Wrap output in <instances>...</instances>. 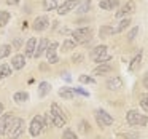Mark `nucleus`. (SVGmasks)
Wrapping results in <instances>:
<instances>
[{
  "instance_id": "obj_33",
  "label": "nucleus",
  "mask_w": 148,
  "mask_h": 139,
  "mask_svg": "<svg viewBox=\"0 0 148 139\" xmlns=\"http://www.w3.org/2000/svg\"><path fill=\"white\" fill-rule=\"evenodd\" d=\"M99 34H100V37H107L110 34H113V27H102Z\"/></svg>"
},
{
  "instance_id": "obj_9",
  "label": "nucleus",
  "mask_w": 148,
  "mask_h": 139,
  "mask_svg": "<svg viewBox=\"0 0 148 139\" xmlns=\"http://www.w3.org/2000/svg\"><path fill=\"white\" fill-rule=\"evenodd\" d=\"M58 43L56 42H51L48 45V48H46V58H48V62L49 64H56V62H59V58H58V53H56V50H58Z\"/></svg>"
},
{
  "instance_id": "obj_30",
  "label": "nucleus",
  "mask_w": 148,
  "mask_h": 139,
  "mask_svg": "<svg viewBox=\"0 0 148 139\" xmlns=\"http://www.w3.org/2000/svg\"><path fill=\"white\" fill-rule=\"evenodd\" d=\"M140 107L145 110V112H148V93L140 98Z\"/></svg>"
},
{
  "instance_id": "obj_14",
  "label": "nucleus",
  "mask_w": 148,
  "mask_h": 139,
  "mask_svg": "<svg viewBox=\"0 0 148 139\" xmlns=\"http://www.w3.org/2000/svg\"><path fill=\"white\" fill-rule=\"evenodd\" d=\"M35 50H37V39H35V37H32V39H29V40H27V43H26V56H27V58H34Z\"/></svg>"
},
{
  "instance_id": "obj_4",
  "label": "nucleus",
  "mask_w": 148,
  "mask_h": 139,
  "mask_svg": "<svg viewBox=\"0 0 148 139\" xmlns=\"http://www.w3.org/2000/svg\"><path fill=\"white\" fill-rule=\"evenodd\" d=\"M91 58L94 59L99 64H103V62H108L112 59V56L108 55V46L107 45H99L91 51Z\"/></svg>"
},
{
  "instance_id": "obj_31",
  "label": "nucleus",
  "mask_w": 148,
  "mask_h": 139,
  "mask_svg": "<svg viewBox=\"0 0 148 139\" xmlns=\"http://www.w3.org/2000/svg\"><path fill=\"white\" fill-rule=\"evenodd\" d=\"M62 139H78L77 134H75L72 129H65L64 131V136H62Z\"/></svg>"
},
{
  "instance_id": "obj_21",
  "label": "nucleus",
  "mask_w": 148,
  "mask_h": 139,
  "mask_svg": "<svg viewBox=\"0 0 148 139\" xmlns=\"http://www.w3.org/2000/svg\"><path fill=\"white\" fill-rule=\"evenodd\" d=\"M49 91H51V85H49L48 82H42V83L38 85V96L40 98H45Z\"/></svg>"
},
{
  "instance_id": "obj_20",
  "label": "nucleus",
  "mask_w": 148,
  "mask_h": 139,
  "mask_svg": "<svg viewBox=\"0 0 148 139\" xmlns=\"http://www.w3.org/2000/svg\"><path fill=\"white\" fill-rule=\"evenodd\" d=\"M119 5V0H100V8L102 10H113Z\"/></svg>"
},
{
  "instance_id": "obj_26",
  "label": "nucleus",
  "mask_w": 148,
  "mask_h": 139,
  "mask_svg": "<svg viewBox=\"0 0 148 139\" xmlns=\"http://www.w3.org/2000/svg\"><path fill=\"white\" fill-rule=\"evenodd\" d=\"M75 46H77V43H75L72 39H67V40H64V43H62V51H70V50H75Z\"/></svg>"
},
{
  "instance_id": "obj_17",
  "label": "nucleus",
  "mask_w": 148,
  "mask_h": 139,
  "mask_svg": "<svg viewBox=\"0 0 148 139\" xmlns=\"http://www.w3.org/2000/svg\"><path fill=\"white\" fill-rule=\"evenodd\" d=\"M59 96L62 98V99H73L75 96H77V93H75V90L73 88H69V86H65V88H61L59 90Z\"/></svg>"
},
{
  "instance_id": "obj_32",
  "label": "nucleus",
  "mask_w": 148,
  "mask_h": 139,
  "mask_svg": "<svg viewBox=\"0 0 148 139\" xmlns=\"http://www.w3.org/2000/svg\"><path fill=\"white\" fill-rule=\"evenodd\" d=\"M80 82H81V83H89V85L96 83V80H94L92 77H88V75H81V77H80Z\"/></svg>"
},
{
  "instance_id": "obj_28",
  "label": "nucleus",
  "mask_w": 148,
  "mask_h": 139,
  "mask_svg": "<svg viewBox=\"0 0 148 139\" xmlns=\"http://www.w3.org/2000/svg\"><path fill=\"white\" fill-rule=\"evenodd\" d=\"M10 53H11V46L10 45H0V59L7 58Z\"/></svg>"
},
{
  "instance_id": "obj_22",
  "label": "nucleus",
  "mask_w": 148,
  "mask_h": 139,
  "mask_svg": "<svg viewBox=\"0 0 148 139\" xmlns=\"http://www.w3.org/2000/svg\"><path fill=\"white\" fill-rule=\"evenodd\" d=\"M11 66L10 64H0V80L2 78H7L11 75Z\"/></svg>"
},
{
  "instance_id": "obj_24",
  "label": "nucleus",
  "mask_w": 148,
  "mask_h": 139,
  "mask_svg": "<svg viewBox=\"0 0 148 139\" xmlns=\"http://www.w3.org/2000/svg\"><path fill=\"white\" fill-rule=\"evenodd\" d=\"M43 8L46 11H53L58 8V0H43Z\"/></svg>"
},
{
  "instance_id": "obj_6",
  "label": "nucleus",
  "mask_w": 148,
  "mask_h": 139,
  "mask_svg": "<svg viewBox=\"0 0 148 139\" xmlns=\"http://www.w3.org/2000/svg\"><path fill=\"white\" fill-rule=\"evenodd\" d=\"M45 126H46L45 125V117L43 115H35L32 118V122H30L29 131H30V134H32L34 138H37V136L45 129Z\"/></svg>"
},
{
  "instance_id": "obj_16",
  "label": "nucleus",
  "mask_w": 148,
  "mask_h": 139,
  "mask_svg": "<svg viewBox=\"0 0 148 139\" xmlns=\"http://www.w3.org/2000/svg\"><path fill=\"white\" fill-rule=\"evenodd\" d=\"M48 45H49V42H48L46 39H42V40H40L38 46H37V50H35V55H34V58H35V59L42 58V56L46 53V48H48Z\"/></svg>"
},
{
  "instance_id": "obj_39",
  "label": "nucleus",
  "mask_w": 148,
  "mask_h": 139,
  "mask_svg": "<svg viewBox=\"0 0 148 139\" xmlns=\"http://www.w3.org/2000/svg\"><path fill=\"white\" fill-rule=\"evenodd\" d=\"M3 115V104H0V117Z\"/></svg>"
},
{
  "instance_id": "obj_35",
  "label": "nucleus",
  "mask_w": 148,
  "mask_h": 139,
  "mask_svg": "<svg viewBox=\"0 0 148 139\" xmlns=\"http://www.w3.org/2000/svg\"><path fill=\"white\" fill-rule=\"evenodd\" d=\"M138 34V27H134V29L131 30V32H129V35H127V40L129 42H132V40L135 39V35H137Z\"/></svg>"
},
{
  "instance_id": "obj_18",
  "label": "nucleus",
  "mask_w": 148,
  "mask_h": 139,
  "mask_svg": "<svg viewBox=\"0 0 148 139\" xmlns=\"http://www.w3.org/2000/svg\"><path fill=\"white\" fill-rule=\"evenodd\" d=\"M108 72H112V64L110 62H103V64L97 66L94 69V75H103V74H108Z\"/></svg>"
},
{
  "instance_id": "obj_15",
  "label": "nucleus",
  "mask_w": 148,
  "mask_h": 139,
  "mask_svg": "<svg viewBox=\"0 0 148 139\" xmlns=\"http://www.w3.org/2000/svg\"><path fill=\"white\" fill-rule=\"evenodd\" d=\"M11 120H13V117H11L10 113H3V115L0 117V134L5 136L7 128H8V125L11 123Z\"/></svg>"
},
{
  "instance_id": "obj_38",
  "label": "nucleus",
  "mask_w": 148,
  "mask_h": 139,
  "mask_svg": "<svg viewBox=\"0 0 148 139\" xmlns=\"http://www.w3.org/2000/svg\"><path fill=\"white\" fill-rule=\"evenodd\" d=\"M18 2H19V0H7L8 5H18Z\"/></svg>"
},
{
  "instance_id": "obj_10",
  "label": "nucleus",
  "mask_w": 148,
  "mask_h": 139,
  "mask_svg": "<svg viewBox=\"0 0 148 139\" xmlns=\"http://www.w3.org/2000/svg\"><path fill=\"white\" fill-rule=\"evenodd\" d=\"M134 11H135V3H134V2H127L126 5H123V7L119 8V11H116V18H119V19H124L126 16L132 15Z\"/></svg>"
},
{
  "instance_id": "obj_27",
  "label": "nucleus",
  "mask_w": 148,
  "mask_h": 139,
  "mask_svg": "<svg viewBox=\"0 0 148 139\" xmlns=\"http://www.w3.org/2000/svg\"><path fill=\"white\" fill-rule=\"evenodd\" d=\"M140 61H142V51H138V55L135 56L134 59H132V62H131V66H129V69H131V71H135V69L140 66Z\"/></svg>"
},
{
  "instance_id": "obj_29",
  "label": "nucleus",
  "mask_w": 148,
  "mask_h": 139,
  "mask_svg": "<svg viewBox=\"0 0 148 139\" xmlns=\"http://www.w3.org/2000/svg\"><path fill=\"white\" fill-rule=\"evenodd\" d=\"M91 8V0H84L83 5H81L80 8H78V13H88Z\"/></svg>"
},
{
  "instance_id": "obj_25",
  "label": "nucleus",
  "mask_w": 148,
  "mask_h": 139,
  "mask_svg": "<svg viewBox=\"0 0 148 139\" xmlns=\"http://www.w3.org/2000/svg\"><path fill=\"white\" fill-rule=\"evenodd\" d=\"M11 15L10 11H0V29L5 26V24H8V21H10Z\"/></svg>"
},
{
  "instance_id": "obj_12",
  "label": "nucleus",
  "mask_w": 148,
  "mask_h": 139,
  "mask_svg": "<svg viewBox=\"0 0 148 139\" xmlns=\"http://www.w3.org/2000/svg\"><path fill=\"white\" fill-rule=\"evenodd\" d=\"M107 88H108L110 91L113 90H119V88H123V80L121 77H118V75H113V77H110L108 80H107Z\"/></svg>"
},
{
  "instance_id": "obj_3",
  "label": "nucleus",
  "mask_w": 148,
  "mask_h": 139,
  "mask_svg": "<svg viewBox=\"0 0 148 139\" xmlns=\"http://www.w3.org/2000/svg\"><path fill=\"white\" fill-rule=\"evenodd\" d=\"M49 115H51V120H53V125H54V126H59V128L65 126V123H67L65 113H64V110H62L56 102H53V104H51V110H49Z\"/></svg>"
},
{
  "instance_id": "obj_13",
  "label": "nucleus",
  "mask_w": 148,
  "mask_h": 139,
  "mask_svg": "<svg viewBox=\"0 0 148 139\" xmlns=\"http://www.w3.org/2000/svg\"><path fill=\"white\" fill-rule=\"evenodd\" d=\"M24 66H26V58H24V55H14L13 58H11V67L13 69L21 71Z\"/></svg>"
},
{
  "instance_id": "obj_11",
  "label": "nucleus",
  "mask_w": 148,
  "mask_h": 139,
  "mask_svg": "<svg viewBox=\"0 0 148 139\" xmlns=\"http://www.w3.org/2000/svg\"><path fill=\"white\" fill-rule=\"evenodd\" d=\"M49 26V19L46 16H38L35 21H34V30H37V32H42V30L48 29Z\"/></svg>"
},
{
  "instance_id": "obj_40",
  "label": "nucleus",
  "mask_w": 148,
  "mask_h": 139,
  "mask_svg": "<svg viewBox=\"0 0 148 139\" xmlns=\"http://www.w3.org/2000/svg\"><path fill=\"white\" fill-rule=\"evenodd\" d=\"M73 61H81V56H73Z\"/></svg>"
},
{
  "instance_id": "obj_36",
  "label": "nucleus",
  "mask_w": 148,
  "mask_h": 139,
  "mask_svg": "<svg viewBox=\"0 0 148 139\" xmlns=\"http://www.w3.org/2000/svg\"><path fill=\"white\" fill-rule=\"evenodd\" d=\"M81 131H83V133H86V129H88V131H89V125H86V122H81Z\"/></svg>"
},
{
  "instance_id": "obj_2",
  "label": "nucleus",
  "mask_w": 148,
  "mask_h": 139,
  "mask_svg": "<svg viewBox=\"0 0 148 139\" xmlns=\"http://www.w3.org/2000/svg\"><path fill=\"white\" fill-rule=\"evenodd\" d=\"M92 37V29L91 27H78L72 32V40H73L77 45H81V43H88Z\"/></svg>"
},
{
  "instance_id": "obj_19",
  "label": "nucleus",
  "mask_w": 148,
  "mask_h": 139,
  "mask_svg": "<svg viewBox=\"0 0 148 139\" xmlns=\"http://www.w3.org/2000/svg\"><path fill=\"white\" fill-rule=\"evenodd\" d=\"M129 24H131V19H129V18L121 19V21L118 23V26L113 27V34H119V32H123V30H126V29L129 27Z\"/></svg>"
},
{
  "instance_id": "obj_37",
  "label": "nucleus",
  "mask_w": 148,
  "mask_h": 139,
  "mask_svg": "<svg viewBox=\"0 0 148 139\" xmlns=\"http://www.w3.org/2000/svg\"><path fill=\"white\" fill-rule=\"evenodd\" d=\"M143 86L148 88V72L145 74V77H143Z\"/></svg>"
},
{
  "instance_id": "obj_34",
  "label": "nucleus",
  "mask_w": 148,
  "mask_h": 139,
  "mask_svg": "<svg viewBox=\"0 0 148 139\" xmlns=\"http://www.w3.org/2000/svg\"><path fill=\"white\" fill-rule=\"evenodd\" d=\"M121 139H138L137 133H126V134H119Z\"/></svg>"
},
{
  "instance_id": "obj_8",
  "label": "nucleus",
  "mask_w": 148,
  "mask_h": 139,
  "mask_svg": "<svg viewBox=\"0 0 148 139\" xmlns=\"http://www.w3.org/2000/svg\"><path fill=\"white\" fill-rule=\"evenodd\" d=\"M81 0H65V2H62V5H59L58 7V13L59 15H67L70 13V11H73L75 8L80 5Z\"/></svg>"
},
{
  "instance_id": "obj_5",
  "label": "nucleus",
  "mask_w": 148,
  "mask_h": 139,
  "mask_svg": "<svg viewBox=\"0 0 148 139\" xmlns=\"http://www.w3.org/2000/svg\"><path fill=\"white\" fill-rule=\"evenodd\" d=\"M126 122L131 126H145L148 122V118H147V115H142L137 110H129V112L126 113Z\"/></svg>"
},
{
  "instance_id": "obj_1",
  "label": "nucleus",
  "mask_w": 148,
  "mask_h": 139,
  "mask_svg": "<svg viewBox=\"0 0 148 139\" xmlns=\"http://www.w3.org/2000/svg\"><path fill=\"white\" fill-rule=\"evenodd\" d=\"M23 133H24V120L18 118V117H13L11 123L8 125V128H7L5 136H8L10 139H18V138H21Z\"/></svg>"
},
{
  "instance_id": "obj_23",
  "label": "nucleus",
  "mask_w": 148,
  "mask_h": 139,
  "mask_svg": "<svg viewBox=\"0 0 148 139\" xmlns=\"http://www.w3.org/2000/svg\"><path fill=\"white\" fill-rule=\"evenodd\" d=\"M13 101H16V102H26V101H29V93H26V91H18V93H14L13 96Z\"/></svg>"
},
{
  "instance_id": "obj_7",
  "label": "nucleus",
  "mask_w": 148,
  "mask_h": 139,
  "mask_svg": "<svg viewBox=\"0 0 148 139\" xmlns=\"http://www.w3.org/2000/svg\"><path fill=\"white\" fill-rule=\"evenodd\" d=\"M96 122L99 123L100 126H110L113 123V117L110 115L108 112L99 109V110H96Z\"/></svg>"
}]
</instances>
